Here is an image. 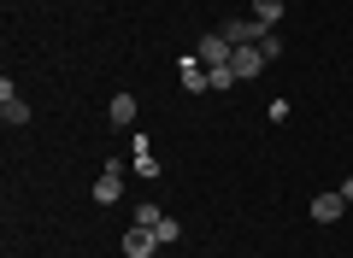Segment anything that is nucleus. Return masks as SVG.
Returning a JSON list of instances; mask_svg holds the SVG:
<instances>
[{
	"label": "nucleus",
	"mask_w": 353,
	"mask_h": 258,
	"mask_svg": "<svg viewBox=\"0 0 353 258\" xmlns=\"http://www.w3.org/2000/svg\"><path fill=\"white\" fill-rule=\"evenodd\" d=\"M218 36H224L230 47H259V36H271V30H265L259 18H230V24L218 30Z\"/></svg>",
	"instance_id": "nucleus-1"
},
{
	"label": "nucleus",
	"mask_w": 353,
	"mask_h": 258,
	"mask_svg": "<svg viewBox=\"0 0 353 258\" xmlns=\"http://www.w3.org/2000/svg\"><path fill=\"white\" fill-rule=\"evenodd\" d=\"M0 118H6V129H24L30 123V100L18 94L12 83H0Z\"/></svg>",
	"instance_id": "nucleus-2"
},
{
	"label": "nucleus",
	"mask_w": 353,
	"mask_h": 258,
	"mask_svg": "<svg viewBox=\"0 0 353 258\" xmlns=\"http://www.w3.org/2000/svg\"><path fill=\"white\" fill-rule=\"evenodd\" d=\"M153 246H159V235H153L148 223H136V229H124V258H153Z\"/></svg>",
	"instance_id": "nucleus-3"
},
{
	"label": "nucleus",
	"mask_w": 353,
	"mask_h": 258,
	"mask_svg": "<svg viewBox=\"0 0 353 258\" xmlns=\"http://www.w3.org/2000/svg\"><path fill=\"white\" fill-rule=\"evenodd\" d=\"M230 59H236V47H230L224 36H201V65L206 71H218V65H230Z\"/></svg>",
	"instance_id": "nucleus-4"
},
{
	"label": "nucleus",
	"mask_w": 353,
	"mask_h": 258,
	"mask_svg": "<svg viewBox=\"0 0 353 258\" xmlns=\"http://www.w3.org/2000/svg\"><path fill=\"white\" fill-rule=\"evenodd\" d=\"M118 194H124V164H106V176H94V200H101V206H112Z\"/></svg>",
	"instance_id": "nucleus-5"
},
{
	"label": "nucleus",
	"mask_w": 353,
	"mask_h": 258,
	"mask_svg": "<svg viewBox=\"0 0 353 258\" xmlns=\"http://www.w3.org/2000/svg\"><path fill=\"white\" fill-rule=\"evenodd\" d=\"M230 71H236L241 83H253V76L265 71V53H259V47H236V59H230Z\"/></svg>",
	"instance_id": "nucleus-6"
},
{
	"label": "nucleus",
	"mask_w": 353,
	"mask_h": 258,
	"mask_svg": "<svg viewBox=\"0 0 353 258\" xmlns=\"http://www.w3.org/2000/svg\"><path fill=\"white\" fill-rule=\"evenodd\" d=\"M341 211H347L341 188H336V194H318V200H312V223H341Z\"/></svg>",
	"instance_id": "nucleus-7"
},
{
	"label": "nucleus",
	"mask_w": 353,
	"mask_h": 258,
	"mask_svg": "<svg viewBox=\"0 0 353 258\" xmlns=\"http://www.w3.org/2000/svg\"><path fill=\"white\" fill-rule=\"evenodd\" d=\"M106 118H112L118 129H130V123H136V94H112L106 100Z\"/></svg>",
	"instance_id": "nucleus-8"
},
{
	"label": "nucleus",
	"mask_w": 353,
	"mask_h": 258,
	"mask_svg": "<svg viewBox=\"0 0 353 258\" xmlns=\"http://www.w3.org/2000/svg\"><path fill=\"white\" fill-rule=\"evenodd\" d=\"M183 88H189V94H201V88H206V65L201 59H183Z\"/></svg>",
	"instance_id": "nucleus-9"
},
{
	"label": "nucleus",
	"mask_w": 353,
	"mask_h": 258,
	"mask_svg": "<svg viewBox=\"0 0 353 258\" xmlns=\"http://www.w3.org/2000/svg\"><path fill=\"white\" fill-rule=\"evenodd\" d=\"M253 18H259V24L271 30V24H277V18H283V0H253Z\"/></svg>",
	"instance_id": "nucleus-10"
},
{
	"label": "nucleus",
	"mask_w": 353,
	"mask_h": 258,
	"mask_svg": "<svg viewBox=\"0 0 353 258\" xmlns=\"http://www.w3.org/2000/svg\"><path fill=\"white\" fill-rule=\"evenodd\" d=\"M236 83H241V76L230 71V65H218V71H206V88H236Z\"/></svg>",
	"instance_id": "nucleus-11"
},
{
	"label": "nucleus",
	"mask_w": 353,
	"mask_h": 258,
	"mask_svg": "<svg viewBox=\"0 0 353 258\" xmlns=\"http://www.w3.org/2000/svg\"><path fill=\"white\" fill-rule=\"evenodd\" d=\"M153 235H159V246H171V241H176V235H183V229H176L171 217H159V223H153Z\"/></svg>",
	"instance_id": "nucleus-12"
},
{
	"label": "nucleus",
	"mask_w": 353,
	"mask_h": 258,
	"mask_svg": "<svg viewBox=\"0 0 353 258\" xmlns=\"http://www.w3.org/2000/svg\"><path fill=\"white\" fill-rule=\"evenodd\" d=\"M259 53L265 59H283V36H259Z\"/></svg>",
	"instance_id": "nucleus-13"
},
{
	"label": "nucleus",
	"mask_w": 353,
	"mask_h": 258,
	"mask_svg": "<svg viewBox=\"0 0 353 258\" xmlns=\"http://www.w3.org/2000/svg\"><path fill=\"white\" fill-rule=\"evenodd\" d=\"M341 200H347V206H353V176H341Z\"/></svg>",
	"instance_id": "nucleus-14"
}]
</instances>
